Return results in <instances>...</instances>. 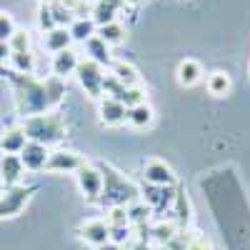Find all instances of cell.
I'll return each mask as SVG.
<instances>
[{"mask_svg": "<svg viewBox=\"0 0 250 250\" xmlns=\"http://www.w3.org/2000/svg\"><path fill=\"white\" fill-rule=\"evenodd\" d=\"M178 83L183 88H193L195 83L203 78V68H200V62L198 60H193V58H185L180 65H178Z\"/></svg>", "mask_w": 250, "mask_h": 250, "instance_id": "obj_13", "label": "cell"}, {"mask_svg": "<svg viewBox=\"0 0 250 250\" xmlns=\"http://www.w3.org/2000/svg\"><path fill=\"white\" fill-rule=\"evenodd\" d=\"M185 250H213V243L208 238H193L190 243H188Z\"/></svg>", "mask_w": 250, "mask_h": 250, "instance_id": "obj_33", "label": "cell"}, {"mask_svg": "<svg viewBox=\"0 0 250 250\" xmlns=\"http://www.w3.org/2000/svg\"><path fill=\"white\" fill-rule=\"evenodd\" d=\"M78 65H80V55H78L73 48H68V50H60V53L53 55V65H50V70H53V75H55L58 80H62V78L75 75Z\"/></svg>", "mask_w": 250, "mask_h": 250, "instance_id": "obj_9", "label": "cell"}, {"mask_svg": "<svg viewBox=\"0 0 250 250\" xmlns=\"http://www.w3.org/2000/svg\"><path fill=\"white\" fill-rule=\"evenodd\" d=\"M10 68L18 73V75H33L35 70V55L28 50V53H10Z\"/></svg>", "mask_w": 250, "mask_h": 250, "instance_id": "obj_20", "label": "cell"}, {"mask_svg": "<svg viewBox=\"0 0 250 250\" xmlns=\"http://www.w3.org/2000/svg\"><path fill=\"white\" fill-rule=\"evenodd\" d=\"M5 60H10V45L0 40V62H5Z\"/></svg>", "mask_w": 250, "mask_h": 250, "instance_id": "obj_34", "label": "cell"}, {"mask_svg": "<svg viewBox=\"0 0 250 250\" xmlns=\"http://www.w3.org/2000/svg\"><path fill=\"white\" fill-rule=\"evenodd\" d=\"M80 165H83V158L78 153H73V150H55L48 158L45 170H53V173H78Z\"/></svg>", "mask_w": 250, "mask_h": 250, "instance_id": "obj_8", "label": "cell"}, {"mask_svg": "<svg viewBox=\"0 0 250 250\" xmlns=\"http://www.w3.org/2000/svg\"><path fill=\"white\" fill-rule=\"evenodd\" d=\"M145 88H140V85H133V88H125V93H123V98H120V103L125 108H133V105H140V103H145Z\"/></svg>", "mask_w": 250, "mask_h": 250, "instance_id": "obj_25", "label": "cell"}, {"mask_svg": "<svg viewBox=\"0 0 250 250\" xmlns=\"http://www.w3.org/2000/svg\"><path fill=\"white\" fill-rule=\"evenodd\" d=\"M58 5H60L62 10H68V13H78V10H83L85 0H58Z\"/></svg>", "mask_w": 250, "mask_h": 250, "instance_id": "obj_32", "label": "cell"}, {"mask_svg": "<svg viewBox=\"0 0 250 250\" xmlns=\"http://www.w3.org/2000/svg\"><path fill=\"white\" fill-rule=\"evenodd\" d=\"M145 180H148L150 185L155 188H168L175 183V173L168 163H163V160H150V163H145V170H143Z\"/></svg>", "mask_w": 250, "mask_h": 250, "instance_id": "obj_7", "label": "cell"}, {"mask_svg": "<svg viewBox=\"0 0 250 250\" xmlns=\"http://www.w3.org/2000/svg\"><path fill=\"white\" fill-rule=\"evenodd\" d=\"M8 45H10V53H28L30 50V33L23 30V28H18L13 33V38L8 40Z\"/></svg>", "mask_w": 250, "mask_h": 250, "instance_id": "obj_23", "label": "cell"}, {"mask_svg": "<svg viewBox=\"0 0 250 250\" xmlns=\"http://www.w3.org/2000/svg\"><path fill=\"white\" fill-rule=\"evenodd\" d=\"M95 250H120V245H115V243H105V245H100V248H95Z\"/></svg>", "mask_w": 250, "mask_h": 250, "instance_id": "obj_35", "label": "cell"}, {"mask_svg": "<svg viewBox=\"0 0 250 250\" xmlns=\"http://www.w3.org/2000/svg\"><path fill=\"white\" fill-rule=\"evenodd\" d=\"M23 160H20V155H3V160H0V180H3L5 185H15L20 178H23Z\"/></svg>", "mask_w": 250, "mask_h": 250, "instance_id": "obj_12", "label": "cell"}, {"mask_svg": "<svg viewBox=\"0 0 250 250\" xmlns=\"http://www.w3.org/2000/svg\"><path fill=\"white\" fill-rule=\"evenodd\" d=\"M148 213H150V208L148 205H135V208H128V215L133 223H143V220H148Z\"/></svg>", "mask_w": 250, "mask_h": 250, "instance_id": "obj_30", "label": "cell"}, {"mask_svg": "<svg viewBox=\"0 0 250 250\" xmlns=\"http://www.w3.org/2000/svg\"><path fill=\"white\" fill-rule=\"evenodd\" d=\"M28 198H30V190H25V188H13L5 198H0V218L18 215L23 210V205L28 203Z\"/></svg>", "mask_w": 250, "mask_h": 250, "instance_id": "obj_10", "label": "cell"}, {"mask_svg": "<svg viewBox=\"0 0 250 250\" xmlns=\"http://www.w3.org/2000/svg\"><path fill=\"white\" fill-rule=\"evenodd\" d=\"M175 233H178L175 223H158V225L153 228V240L160 243V245H168V243L175 238Z\"/></svg>", "mask_w": 250, "mask_h": 250, "instance_id": "obj_24", "label": "cell"}, {"mask_svg": "<svg viewBox=\"0 0 250 250\" xmlns=\"http://www.w3.org/2000/svg\"><path fill=\"white\" fill-rule=\"evenodd\" d=\"M48 158H50L48 145L35 143V140H28L25 148L20 150V160H23V168L25 170H45Z\"/></svg>", "mask_w": 250, "mask_h": 250, "instance_id": "obj_5", "label": "cell"}, {"mask_svg": "<svg viewBox=\"0 0 250 250\" xmlns=\"http://www.w3.org/2000/svg\"><path fill=\"white\" fill-rule=\"evenodd\" d=\"M0 160H3V150H0Z\"/></svg>", "mask_w": 250, "mask_h": 250, "instance_id": "obj_38", "label": "cell"}, {"mask_svg": "<svg viewBox=\"0 0 250 250\" xmlns=\"http://www.w3.org/2000/svg\"><path fill=\"white\" fill-rule=\"evenodd\" d=\"M110 75H113L118 83H123L125 88L140 85V75H138V70L130 65V62H125V60H115V62H113V65H110Z\"/></svg>", "mask_w": 250, "mask_h": 250, "instance_id": "obj_17", "label": "cell"}, {"mask_svg": "<svg viewBox=\"0 0 250 250\" xmlns=\"http://www.w3.org/2000/svg\"><path fill=\"white\" fill-rule=\"evenodd\" d=\"M28 143V135L23 128H13V130H5L0 135V150L3 155H20V150L25 148Z\"/></svg>", "mask_w": 250, "mask_h": 250, "instance_id": "obj_11", "label": "cell"}, {"mask_svg": "<svg viewBox=\"0 0 250 250\" xmlns=\"http://www.w3.org/2000/svg\"><path fill=\"white\" fill-rule=\"evenodd\" d=\"M38 25H40V30H43V33H50L53 28H58L50 5H40V8H38Z\"/></svg>", "mask_w": 250, "mask_h": 250, "instance_id": "obj_26", "label": "cell"}, {"mask_svg": "<svg viewBox=\"0 0 250 250\" xmlns=\"http://www.w3.org/2000/svg\"><path fill=\"white\" fill-rule=\"evenodd\" d=\"M125 3H130V5H135V3H140V0H125Z\"/></svg>", "mask_w": 250, "mask_h": 250, "instance_id": "obj_37", "label": "cell"}, {"mask_svg": "<svg viewBox=\"0 0 250 250\" xmlns=\"http://www.w3.org/2000/svg\"><path fill=\"white\" fill-rule=\"evenodd\" d=\"M68 30H70L73 43H83V45H85L93 35H98V25H95L93 18H78V20H73V25Z\"/></svg>", "mask_w": 250, "mask_h": 250, "instance_id": "obj_16", "label": "cell"}, {"mask_svg": "<svg viewBox=\"0 0 250 250\" xmlns=\"http://www.w3.org/2000/svg\"><path fill=\"white\" fill-rule=\"evenodd\" d=\"M98 115H100L103 125H113V128H115V125H123L125 120H128V108H125L120 100L103 95L98 100Z\"/></svg>", "mask_w": 250, "mask_h": 250, "instance_id": "obj_4", "label": "cell"}, {"mask_svg": "<svg viewBox=\"0 0 250 250\" xmlns=\"http://www.w3.org/2000/svg\"><path fill=\"white\" fill-rule=\"evenodd\" d=\"M75 180H78V188L80 193L85 195L88 200H98L103 195V188H105V178H103V173L98 168H93V165L83 163L78 173H75Z\"/></svg>", "mask_w": 250, "mask_h": 250, "instance_id": "obj_3", "label": "cell"}, {"mask_svg": "<svg viewBox=\"0 0 250 250\" xmlns=\"http://www.w3.org/2000/svg\"><path fill=\"white\" fill-rule=\"evenodd\" d=\"M78 80H80V85L83 90H85L90 98H103V80H105V70H103V65H98V62L93 60H80V65L75 70Z\"/></svg>", "mask_w": 250, "mask_h": 250, "instance_id": "obj_2", "label": "cell"}, {"mask_svg": "<svg viewBox=\"0 0 250 250\" xmlns=\"http://www.w3.org/2000/svg\"><path fill=\"white\" fill-rule=\"evenodd\" d=\"M85 53H88V60L98 62V65H113V58H110V45H105V40H100L98 35H93L88 43H85Z\"/></svg>", "mask_w": 250, "mask_h": 250, "instance_id": "obj_14", "label": "cell"}, {"mask_svg": "<svg viewBox=\"0 0 250 250\" xmlns=\"http://www.w3.org/2000/svg\"><path fill=\"white\" fill-rule=\"evenodd\" d=\"M98 38L105 40V45H120L125 40V28L115 20V23H108V25L98 28Z\"/></svg>", "mask_w": 250, "mask_h": 250, "instance_id": "obj_21", "label": "cell"}, {"mask_svg": "<svg viewBox=\"0 0 250 250\" xmlns=\"http://www.w3.org/2000/svg\"><path fill=\"white\" fill-rule=\"evenodd\" d=\"M23 130L28 135V140H35V143H43V145H53L58 140H62L65 135V123L60 120V115H30L23 125Z\"/></svg>", "mask_w": 250, "mask_h": 250, "instance_id": "obj_1", "label": "cell"}, {"mask_svg": "<svg viewBox=\"0 0 250 250\" xmlns=\"http://www.w3.org/2000/svg\"><path fill=\"white\" fill-rule=\"evenodd\" d=\"M15 30H18V28H15V23H13V15H10V13H0V40H3V43H8Z\"/></svg>", "mask_w": 250, "mask_h": 250, "instance_id": "obj_28", "label": "cell"}, {"mask_svg": "<svg viewBox=\"0 0 250 250\" xmlns=\"http://www.w3.org/2000/svg\"><path fill=\"white\" fill-rule=\"evenodd\" d=\"M70 43H73V38H70V30L68 28H53L50 33H45V38H43V45H45V50H50L53 55L55 53H60V50H68L70 48Z\"/></svg>", "mask_w": 250, "mask_h": 250, "instance_id": "obj_15", "label": "cell"}, {"mask_svg": "<svg viewBox=\"0 0 250 250\" xmlns=\"http://www.w3.org/2000/svg\"><path fill=\"white\" fill-rule=\"evenodd\" d=\"M80 238L85 240L88 245H93V248H100V245L110 243V225H108V220H88V223H83L80 225Z\"/></svg>", "mask_w": 250, "mask_h": 250, "instance_id": "obj_6", "label": "cell"}, {"mask_svg": "<svg viewBox=\"0 0 250 250\" xmlns=\"http://www.w3.org/2000/svg\"><path fill=\"white\" fill-rule=\"evenodd\" d=\"M208 90H210L213 95H218V98L228 95V90H230V75L223 73V70L210 73L208 75Z\"/></svg>", "mask_w": 250, "mask_h": 250, "instance_id": "obj_22", "label": "cell"}, {"mask_svg": "<svg viewBox=\"0 0 250 250\" xmlns=\"http://www.w3.org/2000/svg\"><path fill=\"white\" fill-rule=\"evenodd\" d=\"M108 225H130V215H128V208L123 205H115L110 208V215H108Z\"/></svg>", "mask_w": 250, "mask_h": 250, "instance_id": "obj_27", "label": "cell"}, {"mask_svg": "<svg viewBox=\"0 0 250 250\" xmlns=\"http://www.w3.org/2000/svg\"><path fill=\"white\" fill-rule=\"evenodd\" d=\"M190 240L193 238H188V233H175V238L168 243V250H185Z\"/></svg>", "mask_w": 250, "mask_h": 250, "instance_id": "obj_31", "label": "cell"}, {"mask_svg": "<svg viewBox=\"0 0 250 250\" xmlns=\"http://www.w3.org/2000/svg\"><path fill=\"white\" fill-rule=\"evenodd\" d=\"M153 120H155L153 108L148 105V103H140V105L128 108V120H125V123H130L133 128H140V130H143V128H150Z\"/></svg>", "mask_w": 250, "mask_h": 250, "instance_id": "obj_18", "label": "cell"}, {"mask_svg": "<svg viewBox=\"0 0 250 250\" xmlns=\"http://www.w3.org/2000/svg\"><path fill=\"white\" fill-rule=\"evenodd\" d=\"M58 0H40V5H55Z\"/></svg>", "mask_w": 250, "mask_h": 250, "instance_id": "obj_36", "label": "cell"}, {"mask_svg": "<svg viewBox=\"0 0 250 250\" xmlns=\"http://www.w3.org/2000/svg\"><path fill=\"white\" fill-rule=\"evenodd\" d=\"M128 240H130V225H113L110 228V243L123 245Z\"/></svg>", "mask_w": 250, "mask_h": 250, "instance_id": "obj_29", "label": "cell"}, {"mask_svg": "<svg viewBox=\"0 0 250 250\" xmlns=\"http://www.w3.org/2000/svg\"><path fill=\"white\" fill-rule=\"evenodd\" d=\"M118 0H98V5L93 8V20L95 25L103 28L108 23H115V13H118Z\"/></svg>", "mask_w": 250, "mask_h": 250, "instance_id": "obj_19", "label": "cell"}]
</instances>
